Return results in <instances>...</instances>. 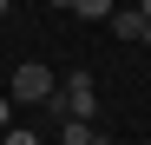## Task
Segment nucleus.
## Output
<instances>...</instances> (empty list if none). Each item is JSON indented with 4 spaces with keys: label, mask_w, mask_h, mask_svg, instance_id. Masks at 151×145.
Returning <instances> with one entry per match:
<instances>
[{
    "label": "nucleus",
    "mask_w": 151,
    "mask_h": 145,
    "mask_svg": "<svg viewBox=\"0 0 151 145\" xmlns=\"http://www.w3.org/2000/svg\"><path fill=\"white\" fill-rule=\"evenodd\" d=\"M138 7H145V13H151V0H138Z\"/></svg>",
    "instance_id": "1a4fd4ad"
},
{
    "label": "nucleus",
    "mask_w": 151,
    "mask_h": 145,
    "mask_svg": "<svg viewBox=\"0 0 151 145\" xmlns=\"http://www.w3.org/2000/svg\"><path fill=\"white\" fill-rule=\"evenodd\" d=\"M112 7H118V0H72L79 20H112Z\"/></svg>",
    "instance_id": "39448f33"
},
{
    "label": "nucleus",
    "mask_w": 151,
    "mask_h": 145,
    "mask_svg": "<svg viewBox=\"0 0 151 145\" xmlns=\"http://www.w3.org/2000/svg\"><path fill=\"white\" fill-rule=\"evenodd\" d=\"M7 13H13V0H0V20H7Z\"/></svg>",
    "instance_id": "0eeeda50"
},
{
    "label": "nucleus",
    "mask_w": 151,
    "mask_h": 145,
    "mask_svg": "<svg viewBox=\"0 0 151 145\" xmlns=\"http://www.w3.org/2000/svg\"><path fill=\"white\" fill-rule=\"evenodd\" d=\"M145 46H151V13H145Z\"/></svg>",
    "instance_id": "6e6552de"
},
{
    "label": "nucleus",
    "mask_w": 151,
    "mask_h": 145,
    "mask_svg": "<svg viewBox=\"0 0 151 145\" xmlns=\"http://www.w3.org/2000/svg\"><path fill=\"white\" fill-rule=\"evenodd\" d=\"M53 86H59V72H53V66H40V59L13 66V79H7L13 106H46V99H53Z\"/></svg>",
    "instance_id": "f03ea898"
},
{
    "label": "nucleus",
    "mask_w": 151,
    "mask_h": 145,
    "mask_svg": "<svg viewBox=\"0 0 151 145\" xmlns=\"http://www.w3.org/2000/svg\"><path fill=\"white\" fill-rule=\"evenodd\" d=\"M7 119H13V92H0V132H7Z\"/></svg>",
    "instance_id": "423d86ee"
},
{
    "label": "nucleus",
    "mask_w": 151,
    "mask_h": 145,
    "mask_svg": "<svg viewBox=\"0 0 151 145\" xmlns=\"http://www.w3.org/2000/svg\"><path fill=\"white\" fill-rule=\"evenodd\" d=\"M53 125H66V119H99V79L79 66V72H59V86H53V99L40 106Z\"/></svg>",
    "instance_id": "f257e3e1"
},
{
    "label": "nucleus",
    "mask_w": 151,
    "mask_h": 145,
    "mask_svg": "<svg viewBox=\"0 0 151 145\" xmlns=\"http://www.w3.org/2000/svg\"><path fill=\"white\" fill-rule=\"evenodd\" d=\"M59 138H66V145H99V138H105V125H92V119H66Z\"/></svg>",
    "instance_id": "20e7f679"
},
{
    "label": "nucleus",
    "mask_w": 151,
    "mask_h": 145,
    "mask_svg": "<svg viewBox=\"0 0 151 145\" xmlns=\"http://www.w3.org/2000/svg\"><path fill=\"white\" fill-rule=\"evenodd\" d=\"M112 33L118 40H145V7H112Z\"/></svg>",
    "instance_id": "7ed1b4c3"
}]
</instances>
